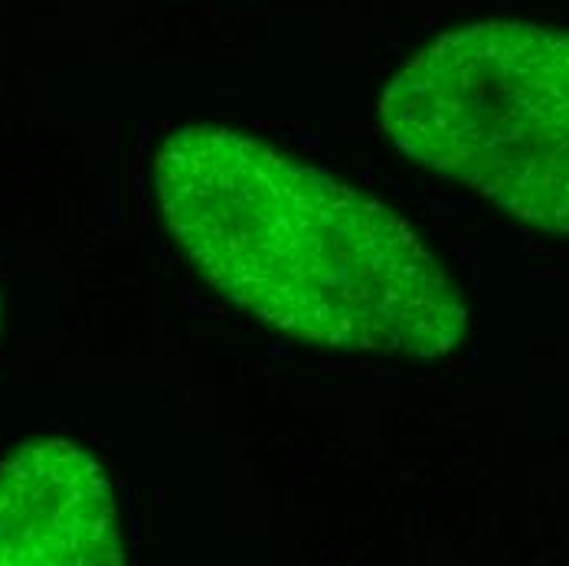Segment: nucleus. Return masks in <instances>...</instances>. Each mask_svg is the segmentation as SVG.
<instances>
[{
    "instance_id": "nucleus-1",
    "label": "nucleus",
    "mask_w": 569,
    "mask_h": 566,
    "mask_svg": "<svg viewBox=\"0 0 569 566\" xmlns=\"http://www.w3.org/2000/svg\"><path fill=\"white\" fill-rule=\"evenodd\" d=\"M154 193L197 276L284 338L439 360L468 331L452 276L402 217L246 131H173Z\"/></svg>"
},
{
    "instance_id": "nucleus-2",
    "label": "nucleus",
    "mask_w": 569,
    "mask_h": 566,
    "mask_svg": "<svg viewBox=\"0 0 569 566\" xmlns=\"http://www.w3.org/2000/svg\"><path fill=\"white\" fill-rule=\"evenodd\" d=\"M380 131L513 220L569 232V33L527 20L449 30L397 69Z\"/></svg>"
},
{
    "instance_id": "nucleus-3",
    "label": "nucleus",
    "mask_w": 569,
    "mask_h": 566,
    "mask_svg": "<svg viewBox=\"0 0 569 566\" xmlns=\"http://www.w3.org/2000/svg\"><path fill=\"white\" fill-rule=\"evenodd\" d=\"M118 505L102 465L66 439L0 465V566H121Z\"/></svg>"
}]
</instances>
